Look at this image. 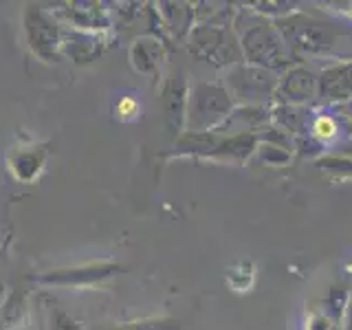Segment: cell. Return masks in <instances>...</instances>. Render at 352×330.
<instances>
[{"instance_id":"cell-1","label":"cell","mask_w":352,"mask_h":330,"mask_svg":"<svg viewBox=\"0 0 352 330\" xmlns=\"http://www.w3.org/2000/svg\"><path fill=\"white\" fill-rule=\"evenodd\" d=\"M124 110H128V113H135V110H137L135 102H132V99H124V102L119 104V113H124Z\"/></svg>"},{"instance_id":"cell-2","label":"cell","mask_w":352,"mask_h":330,"mask_svg":"<svg viewBox=\"0 0 352 330\" xmlns=\"http://www.w3.org/2000/svg\"><path fill=\"white\" fill-rule=\"evenodd\" d=\"M319 128H322L324 132H322V135H330V130H333V126H330L328 124V121H322V124H319Z\"/></svg>"}]
</instances>
